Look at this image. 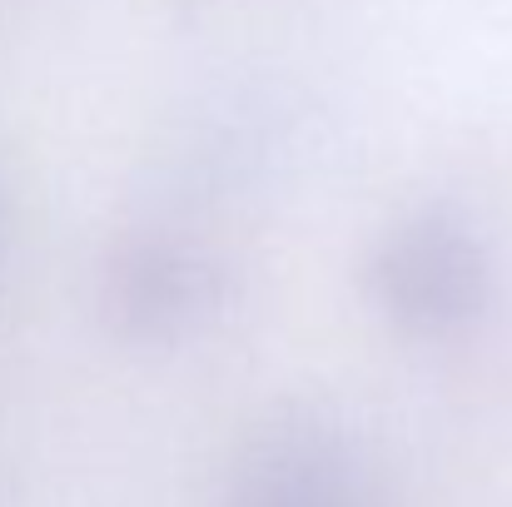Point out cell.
Returning <instances> with one entry per match:
<instances>
[{
    "label": "cell",
    "mask_w": 512,
    "mask_h": 507,
    "mask_svg": "<svg viewBox=\"0 0 512 507\" xmlns=\"http://www.w3.org/2000/svg\"><path fill=\"white\" fill-rule=\"evenodd\" d=\"M363 284L373 309L408 338H453L493 304V254L453 209L398 214L368 249Z\"/></svg>",
    "instance_id": "1"
},
{
    "label": "cell",
    "mask_w": 512,
    "mask_h": 507,
    "mask_svg": "<svg viewBox=\"0 0 512 507\" xmlns=\"http://www.w3.org/2000/svg\"><path fill=\"white\" fill-rule=\"evenodd\" d=\"M234 507H363V463L329 418L284 413L244 448Z\"/></svg>",
    "instance_id": "2"
},
{
    "label": "cell",
    "mask_w": 512,
    "mask_h": 507,
    "mask_svg": "<svg viewBox=\"0 0 512 507\" xmlns=\"http://www.w3.org/2000/svg\"><path fill=\"white\" fill-rule=\"evenodd\" d=\"M219 274L174 239H130L105 269V314L130 338H179L214 304Z\"/></svg>",
    "instance_id": "3"
}]
</instances>
